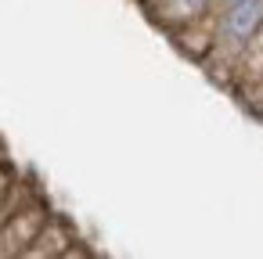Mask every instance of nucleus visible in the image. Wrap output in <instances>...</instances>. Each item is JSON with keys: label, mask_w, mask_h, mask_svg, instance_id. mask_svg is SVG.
Returning <instances> with one entry per match:
<instances>
[{"label": "nucleus", "mask_w": 263, "mask_h": 259, "mask_svg": "<svg viewBox=\"0 0 263 259\" xmlns=\"http://www.w3.org/2000/svg\"><path fill=\"white\" fill-rule=\"evenodd\" d=\"M47 220H51V212L40 198L15 202L11 212L4 216V223H0V259H18V255L26 259L29 245L40 237Z\"/></svg>", "instance_id": "obj_1"}, {"label": "nucleus", "mask_w": 263, "mask_h": 259, "mask_svg": "<svg viewBox=\"0 0 263 259\" xmlns=\"http://www.w3.org/2000/svg\"><path fill=\"white\" fill-rule=\"evenodd\" d=\"M170 36H173V44H177L191 62L205 65V58L213 54V47H216V40H220V8L209 11V15H202V18H195V22H187V26H180V29H173Z\"/></svg>", "instance_id": "obj_2"}, {"label": "nucleus", "mask_w": 263, "mask_h": 259, "mask_svg": "<svg viewBox=\"0 0 263 259\" xmlns=\"http://www.w3.org/2000/svg\"><path fill=\"white\" fill-rule=\"evenodd\" d=\"M141 8L148 11V18L155 26H162L166 33H173V29H180V26H187V22L216 11L220 4H216V0H141Z\"/></svg>", "instance_id": "obj_3"}, {"label": "nucleus", "mask_w": 263, "mask_h": 259, "mask_svg": "<svg viewBox=\"0 0 263 259\" xmlns=\"http://www.w3.org/2000/svg\"><path fill=\"white\" fill-rule=\"evenodd\" d=\"M62 255H76V237H72V230L58 216H51L44 223L40 237L29 245L26 259H62Z\"/></svg>", "instance_id": "obj_4"}, {"label": "nucleus", "mask_w": 263, "mask_h": 259, "mask_svg": "<svg viewBox=\"0 0 263 259\" xmlns=\"http://www.w3.org/2000/svg\"><path fill=\"white\" fill-rule=\"evenodd\" d=\"M234 90H238V97L263 119V72H256V76H241L238 83H234Z\"/></svg>", "instance_id": "obj_5"}, {"label": "nucleus", "mask_w": 263, "mask_h": 259, "mask_svg": "<svg viewBox=\"0 0 263 259\" xmlns=\"http://www.w3.org/2000/svg\"><path fill=\"white\" fill-rule=\"evenodd\" d=\"M216 4H220V8H223V4H234V0H216Z\"/></svg>", "instance_id": "obj_6"}, {"label": "nucleus", "mask_w": 263, "mask_h": 259, "mask_svg": "<svg viewBox=\"0 0 263 259\" xmlns=\"http://www.w3.org/2000/svg\"><path fill=\"white\" fill-rule=\"evenodd\" d=\"M137 4H141V0H137Z\"/></svg>", "instance_id": "obj_7"}]
</instances>
